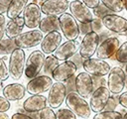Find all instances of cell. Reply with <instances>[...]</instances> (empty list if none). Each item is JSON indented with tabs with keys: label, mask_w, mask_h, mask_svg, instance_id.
Wrapping results in <instances>:
<instances>
[{
	"label": "cell",
	"mask_w": 127,
	"mask_h": 119,
	"mask_svg": "<svg viewBox=\"0 0 127 119\" xmlns=\"http://www.w3.org/2000/svg\"><path fill=\"white\" fill-rule=\"evenodd\" d=\"M65 104L68 107V109H70L76 116L82 119L88 118L91 114V109L89 104L76 91L66 94Z\"/></svg>",
	"instance_id": "obj_1"
},
{
	"label": "cell",
	"mask_w": 127,
	"mask_h": 119,
	"mask_svg": "<svg viewBox=\"0 0 127 119\" xmlns=\"http://www.w3.org/2000/svg\"><path fill=\"white\" fill-rule=\"evenodd\" d=\"M25 64H26L25 52L23 51V49L20 48L15 49L13 53L10 55V59H9L8 70L10 76L15 80L20 79L25 70Z\"/></svg>",
	"instance_id": "obj_2"
},
{
	"label": "cell",
	"mask_w": 127,
	"mask_h": 119,
	"mask_svg": "<svg viewBox=\"0 0 127 119\" xmlns=\"http://www.w3.org/2000/svg\"><path fill=\"white\" fill-rule=\"evenodd\" d=\"M45 54L42 51H34L30 54L25 64V75L27 78L32 79L41 72L45 63Z\"/></svg>",
	"instance_id": "obj_3"
},
{
	"label": "cell",
	"mask_w": 127,
	"mask_h": 119,
	"mask_svg": "<svg viewBox=\"0 0 127 119\" xmlns=\"http://www.w3.org/2000/svg\"><path fill=\"white\" fill-rule=\"evenodd\" d=\"M60 21V28L65 37L66 40L72 41L76 40L80 34L79 26L75 20V18L68 13H64L59 17Z\"/></svg>",
	"instance_id": "obj_4"
},
{
	"label": "cell",
	"mask_w": 127,
	"mask_h": 119,
	"mask_svg": "<svg viewBox=\"0 0 127 119\" xmlns=\"http://www.w3.org/2000/svg\"><path fill=\"white\" fill-rule=\"evenodd\" d=\"M125 71L120 66L110 69L107 79V88L113 94H119L125 87Z\"/></svg>",
	"instance_id": "obj_5"
},
{
	"label": "cell",
	"mask_w": 127,
	"mask_h": 119,
	"mask_svg": "<svg viewBox=\"0 0 127 119\" xmlns=\"http://www.w3.org/2000/svg\"><path fill=\"white\" fill-rule=\"evenodd\" d=\"M43 32L40 30H32L25 33H21L17 36L14 41L17 48L20 49H30L41 44L43 40Z\"/></svg>",
	"instance_id": "obj_6"
},
{
	"label": "cell",
	"mask_w": 127,
	"mask_h": 119,
	"mask_svg": "<svg viewBox=\"0 0 127 119\" xmlns=\"http://www.w3.org/2000/svg\"><path fill=\"white\" fill-rule=\"evenodd\" d=\"M99 36L96 32H89L88 34L84 35L80 46H79V55L84 60L91 58L95 53L99 46Z\"/></svg>",
	"instance_id": "obj_7"
},
{
	"label": "cell",
	"mask_w": 127,
	"mask_h": 119,
	"mask_svg": "<svg viewBox=\"0 0 127 119\" xmlns=\"http://www.w3.org/2000/svg\"><path fill=\"white\" fill-rule=\"evenodd\" d=\"M82 67L90 75H95V76H104L108 74L111 69L109 63H107L104 60L98 58L96 59L89 58L84 60L82 63Z\"/></svg>",
	"instance_id": "obj_8"
},
{
	"label": "cell",
	"mask_w": 127,
	"mask_h": 119,
	"mask_svg": "<svg viewBox=\"0 0 127 119\" xmlns=\"http://www.w3.org/2000/svg\"><path fill=\"white\" fill-rule=\"evenodd\" d=\"M66 87L64 82H55L51 86L48 95V104L51 108H59L66 97Z\"/></svg>",
	"instance_id": "obj_9"
},
{
	"label": "cell",
	"mask_w": 127,
	"mask_h": 119,
	"mask_svg": "<svg viewBox=\"0 0 127 119\" xmlns=\"http://www.w3.org/2000/svg\"><path fill=\"white\" fill-rule=\"evenodd\" d=\"M110 93L111 92L109 91V89L105 86H101V87L94 89L90 97V101H89V106H90L91 111L95 113L103 111L110 97Z\"/></svg>",
	"instance_id": "obj_10"
},
{
	"label": "cell",
	"mask_w": 127,
	"mask_h": 119,
	"mask_svg": "<svg viewBox=\"0 0 127 119\" xmlns=\"http://www.w3.org/2000/svg\"><path fill=\"white\" fill-rule=\"evenodd\" d=\"M75 90L84 99L88 98L92 94L94 91L93 80L92 76L88 72H79L75 76Z\"/></svg>",
	"instance_id": "obj_11"
},
{
	"label": "cell",
	"mask_w": 127,
	"mask_h": 119,
	"mask_svg": "<svg viewBox=\"0 0 127 119\" xmlns=\"http://www.w3.org/2000/svg\"><path fill=\"white\" fill-rule=\"evenodd\" d=\"M70 14L75 18L79 23H91L93 20V15L89 8L79 0H72L69 3Z\"/></svg>",
	"instance_id": "obj_12"
},
{
	"label": "cell",
	"mask_w": 127,
	"mask_h": 119,
	"mask_svg": "<svg viewBox=\"0 0 127 119\" xmlns=\"http://www.w3.org/2000/svg\"><path fill=\"white\" fill-rule=\"evenodd\" d=\"M119 47H120V42H119L118 38L111 36V37L103 40L99 44V46L96 50L97 58L101 59V60L111 59L112 56H114L116 54Z\"/></svg>",
	"instance_id": "obj_13"
},
{
	"label": "cell",
	"mask_w": 127,
	"mask_h": 119,
	"mask_svg": "<svg viewBox=\"0 0 127 119\" xmlns=\"http://www.w3.org/2000/svg\"><path fill=\"white\" fill-rule=\"evenodd\" d=\"M52 85H53V79L51 78V76L44 74V75H40L32 78L28 82L26 90L32 95L42 94L50 90Z\"/></svg>",
	"instance_id": "obj_14"
},
{
	"label": "cell",
	"mask_w": 127,
	"mask_h": 119,
	"mask_svg": "<svg viewBox=\"0 0 127 119\" xmlns=\"http://www.w3.org/2000/svg\"><path fill=\"white\" fill-rule=\"evenodd\" d=\"M102 24L110 32L123 35L127 31V19L116 14H108L102 18Z\"/></svg>",
	"instance_id": "obj_15"
},
{
	"label": "cell",
	"mask_w": 127,
	"mask_h": 119,
	"mask_svg": "<svg viewBox=\"0 0 127 119\" xmlns=\"http://www.w3.org/2000/svg\"><path fill=\"white\" fill-rule=\"evenodd\" d=\"M69 8L67 0H46L41 3V11L47 16H59Z\"/></svg>",
	"instance_id": "obj_16"
},
{
	"label": "cell",
	"mask_w": 127,
	"mask_h": 119,
	"mask_svg": "<svg viewBox=\"0 0 127 119\" xmlns=\"http://www.w3.org/2000/svg\"><path fill=\"white\" fill-rule=\"evenodd\" d=\"M41 14H42L41 7H39L37 3H35V2L29 3L23 12L25 26L30 29H35V28L39 27L40 22L42 20Z\"/></svg>",
	"instance_id": "obj_17"
},
{
	"label": "cell",
	"mask_w": 127,
	"mask_h": 119,
	"mask_svg": "<svg viewBox=\"0 0 127 119\" xmlns=\"http://www.w3.org/2000/svg\"><path fill=\"white\" fill-rule=\"evenodd\" d=\"M77 67L71 60H64L63 63H60L53 71L52 77L56 81L64 82L68 78L74 75Z\"/></svg>",
	"instance_id": "obj_18"
},
{
	"label": "cell",
	"mask_w": 127,
	"mask_h": 119,
	"mask_svg": "<svg viewBox=\"0 0 127 119\" xmlns=\"http://www.w3.org/2000/svg\"><path fill=\"white\" fill-rule=\"evenodd\" d=\"M79 46L80 44L75 40L66 41L60 45V47L54 52V56L59 60H67L79 51Z\"/></svg>",
	"instance_id": "obj_19"
},
{
	"label": "cell",
	"mask_w": 127,
	"mask_h": 119,
	"mask_svg": "<svg viewBox=\"0 0 127 119\" xmlns=\"http://www.w3.org/2000/svg\"><path fill=\"white\" fill-rule=\"evenodd\" d=\"M62 43V35L59 31H53L48 33L41 42L42 52L46 55L54 53Z\"/></svg>",
	"instance_id": "obj_20"
},
{
	"label": "cell",
	"mask_w": 127,
	"mask_h": 119,
	"mask_svg": "<svg viewBox=\"0 0 127 119\" xmlns=\"http://www.w3.org/2000/svg\"><path fill=\"white\" fill-rule=\"evenodd\" d=\"M48 99L44 95L36 94L27 98L23 102V109L26 112H40L42 109L47 107Z\"/></svg>",
	"instance_id": "obj_21"
},
{
	"label": "cell",
	"mask_w": 127,
	"mask_h": 119,
	"mask_svg": "<svg viewBox=\"0 0 127 119\" xmlns=\"http://www.w3.org/2000/svg\"><path fill=\"white\" fill-rule=\"evenodd\" d=\"M26 88L21 83H10L3 88V95L9 101H17L25 96Z\"/></svg>",
	"instance_id": "obj_22"
},
{
	"label": "cell",
	"mask_w": 127,
	"mask_h": 119,
	"mask_svg": "<svg viewBox=\"0 0 127 119\" xmlns=\"http://www.w3.org/2000/svg\"><path fill=\"white\" fill-rule=\"evenodd\" d=\"M24 26H25V22L23 17L19 16L17 18L10 19V21L6 24V28H5V34L7 38L15 39L17 36L21 34Z\"/></svg>",
	"instance_id": "obj_23"
},
{
	"label": "cell",
	"mask_w": 127,
	"mask_h": 119,
	"mask_svg": "<svg viewBox=\"0 0 127 119\" xmlns=\"http://www.w3.org/2000/svg\"><path fill=\"white\" fill-rule=\"evenodd\" d=\"M40 31L44 33H50L53 31H59L60 28V21L58 16H47L43 18L39 25Z\"/></svg>",
	"instance_id": "obj_24"
},
{
	"label": "cell",
	"mask_w": 127,
	"mask_h": 119,
	"mask_svg": "<svg viewBox=\"0 0 127 119\" xmlns=\"http://www.w3.org/2000/svg\"><path fill=\"white\" fill-rule=\"evenodd\" d=\"M29 0H12L7 10V17L9 19L17 18L24 12Z\"/></svg>",
	"instance_id": "obj_25"
},
{
	"label": "cell",
	"mask_w": 127,
	"mask_h": 119,
	"mask_svg": "<svg viewBox=\"0 0 127 119\" xmlns=\"http://www.w3.org/2000/svg\"><path fill=\"white\" fill-rule=\"evenodd\" d=\"M17 49L14 39H2L0 40V56H8L13 53V51Z\"/></svg>",
	"instance_id": "obj_26"
},
{
	"label": "cell",
	"mask_w": 127,
	"mask_h": 119,
	"mask_svg": "<svg viewBox=\"0 0 127 119\" xmlns=\"http://www.w3.org/2000/svg\"><path fill=\"white\" fill-rule=\"evenodd\" d=\"M59 60L55 56H48L45 60V63L43 66V71L45 75H52L54 69L59 65Z\"/></svg>",
	"instance_id": "obj_27"
},
{
	"label": "cell",
	"mask_w": 127,
	"mask_h": 119,
	"mask_svg": "<svg viewBox=\"0 0 127 119\" xmlns=\"http://www.w3.org/2000/svg\"><path fill=\"white\" fill-rule=\"evenodd\" d=\"M100 1L113 13L121 12L124 9L123 0H100Z\"/></svg>",
	"instance_id": "obj_28"
},
{
	"label": "cell",
	"mask_w": 127,
	"mask_h": 119,
	"mask_svg": "<svg viewBox=\"0 0 127 119\" xmlns=\"http://www.w3.org/2000/svg\"><path fill=\"white\" fill-rule=\"evenodd\" d=\"M93 119H123V115L117 111H101L96 113Z\"/></svg>",
	"instance_id": "obj_29"
},
{
	"label": "cell",
	"mask_w": 127,
	"mask_h": 119,
	"mask_svg": "<svg viewBox=\"0 0 127 119\" xmlns=\"http://www.w3.org/2000/svg\"><path fill=\"white\" fill-rule=\"evenodd\" d=\"M115 60L120 63H127V41L118 48L115 54Z\"/></svg>",
	"instance_id": "obj_30"
},
{
	"label": "cell",
	"mask_w": 127,
	"mask_h": 119,
	"mask_svg": "<svg viewBox=\"0 0 127 119\" xmlns=\"http://www.w3.org/2000/svg\"><path fill=\"white\" fill-rule=\"evenodd\" d=\"M113 13L112 11H110L104 4L102 3H99V5L95 8H93V15L96 17V18H99V19H102L103 17H105L106 15L108 14H111Z\"/></svg>",
	"instance_id": "obj_31"
},
{
	"label": "cell",
	"mask_w": 127,
	"mask_h": 119,
	"mask_svg": "<svg viewBox=\"0 0 127 119\" xmlns=\"http://www.w3.org/2000/svg\"><path fill=\"white\" fill-rule=\"evenodd\" d=\"M57 119H76V115L70 110L65 108H61L56 112Z\"/></svg>",
	"instance_id": "obj_32"
},
{
	"label": "cell",
	"mask_w": 127,
	"mask_h": 119,
	"mask_svg": "<svg viewBox=\"0 0 127 119\" xmlns=\"http://www.w3.org/2000/svg\"><path fill=\"white\" fill-rule=\"evenodd\" d=\"M114 95L115 96H111L110 95V97H109V99H108L103 111H114L116 109L117 105L119 104V100H118L119 96H117V94H114Z\"/></svg>",
	"instance_id": "obj_33"
},
{
	"label": "cell",
	"mask_w": 127,
	"mask_h": 119,
	"mask_svg": "<svg viewBox=\"0 0 127 119\" xmlns=\"http://www.w3.org/2000/svg\"><path fill=\"white\" fill-rule=\"evenodd\" d=\"M40 119H57V116L53 108L45 107L40 111Z\"/></svg>",
	"instance_id": "obj_34"
},
{
	"label": "cell",
	"mask_w": 127,
	"mask_h": 119,
	"mask_svg": "<svg viewBox=\"0 0 127 119\" xmlns=\"http://www.w3.org/2000/svg\"><path fill=\"white\" fill-rule=\"evenodd\" d=\"M9 70L5 64V60H3V58H1L0 56V79L2 81L4 80H7L8 77H9Z\"/></svg>",
	"instance_id": "obj_35"
},
{
	"label": "cell",
	"mask_w": 127,
	"mask_h": 119,
	"mask_svg": "<svg viewBox=\"0 0 127 119\" xmlns=\"http://www.w3.org/2000/svg\"><path fill=\"white\" fill-rule=\"evenodd\" d=\"M91 25V29L93 32H100L102 30V27H103V24H102V19H99V18H93V20L91 21L90 23Z\"/></svg>",
	"instance_id": "obj_36"
},
{
	"label": "cell",
	"mask_w": 127,
	"mask_h": 119,
	"mask_svg": "<svg viewBox=\"0 0 127 119\" xmlns=\"http://www.w3.org/2000/svg\"><path fill=\"white\" fill-rule=\"evenodd\" d=\"M92 76V80H93V87L94 89L101 87V86H105L106 85V80L103 76H95V75H91Z\"/></svg>",
	"instance_id": "obj_37"
},
{
	"label": "cell",
	"mask_w": 127,
	"mask_h": 119,
	"mask_svg": "<svg viewBox=\"0 0 127 119\" xmlns=\"http://www.w3.org/2000/svg\"><path fill=\"white\" fill-rule=\"evenodd\" d=\"M65 87H66V93H70V92H73V91H76L75 90V76H71L70 78H68L66 81H65Z\"/></svg>",
	"instance_id": "obj_38"
},
{
	"label": "cell",
	"mask_w": 127,
	"mask_h": 119,
	"mask_svg": "<svg viewBox=\"0 0 127 119\" xmlns=\"http://www.w3.org/2000/svg\"><path fill=\"white\" fill-rule=\"evenodd\" d=\"M10 109V102L9 100L0 95V112H6Z\"/></svg>",
	"instance_id": "obj_39"
},
{
	"label": "cell",
	"mask_w": 127,
	"mask_h": 119,
	"mask_svg": "<svg viewBox=\"0 0 127 119\" xmlns=\"http://www.w3.org/2000/svg\"><path fill=\"white\" fill-rule=\"evenodd\" d=\"M78 26H79V32L82 35H86L92 31L90 23H80Z\"/></svg>",
	"instance_id": "obj_40"
},
{
	"label": "cell",
	"mask_w": 127,
	"mask_h": 119,
	"mask_svg": "<svg viewBox=\"0 0 127 119\" xmlns=\"http://www.w3.org/2000/svg\"><path fill=\"white\" fill-rule=\"evenodd\" d=\"M72 58V60H71V61L76 65V67L77 68H79V67H81L82 66V63H83V60H84V59L83 58H81V56L78 54H75L73 57H71Z\"/></svg>",
	"instance_id": "obj_41"
},
{
	"label": "cell",
	"mask_w": 127,
	"mask_h": 119,
	"mask_svg": "<svg viewBox=\"0 0 127 119\" xmlns=\"http://www.w3.org/2000/svg\"><path fill=\"white\" fill-rule=\"evenodd\" d=\"M5 28H6V22H5V17L3 14H0V40L3 39L4 34H5Z\"/></svg>",
	"instance_id": "obj_42"
},
{
	"label": "cell",
	"mask_w": 127,
	"mask_h": 119,
	"mask_svg": "<svg viewBox=\"0 0 127 119\" xmlns=\"http://www.w3.org/2000/svg\"><path fill=\"white\" fill-rule=\"evenodd\" d=\"M12 0H0V14L7 12Z\"/></svg>",
	"instance_id": "obj_43"
},
{
	"label": "cell",
	"mask_w": 127,
	"mask_h": 119,
	"mask_svg": "<svg viewBox=\"0 0 127 119\" xmlns=\"http://www.w3.org/2000/svg\"><path fill=\"white\" fill-rule=\"evenodd\" d=\"M82 2L88 7V8H95L99 5L100 0H82Z\"/></svg>",
	"instance_id": "obj_44"
},
{
	"label": "cell",
	"mask_w": 127,
	"mask_h": 119,
	"mask_svg": "<svg viewBox=\"0 0 127 119\" xmlns=\"http://www.w3.org/2000/svg\"><path fill=\"white\" fill-rule=\"evenodd\" d=\"M11 119H34V118H32L31 116H29V115L26 114V113L17 112V113H15V114L12 115Z\"/></svg>",
	"instance_id": "obj_45"
},
{
	"label": "cell",
	"mask_w": 127,
	"mask_h": 119,
	"mask_svg": "<svg viewBox=\"0 0 127 119\" xmlns=\"http://www.w3.org/2000/svg\"><path fill=\"white\" fill-rule=\"evenodd\" d=\"M119 104H121L123 107L127 108V91L126 92H123L121 95H119Z\"/></svg>",
	"instance_id": "obj_46"
},
{
	"label": "cell",
	"mask_w": 127,
	"mask_h": 119,
	"mask_svg": "<svg viewBox=\"0 0 127 119\" xmlns=\"http://www.w3.org/2000/svg\"><path fill=\"white\" fill-rule=\"evenodd\" d=\"M0 119H9V116L6 114V112H0Z\"/></svg>",
	"instance_id": "obj_47"
},
{
	"label": "cell",
	"mask_w": 127,
	"mask_h": 119,
	"mask_svg": "<svg viewBox=\"0 0 127 119\" xmlns=\"http://www.w3.org/2000/svg\"><path fill=\"white\" fill-rule=\"evenodd\" d=\"M3 88H4V85H3V81L0 79V91H3Z\"/></svg>",
	"instance_id": "obj_48"
},
{
	"label": "cell",
	"mask_w": 127,
	"mask_h": 119,
	"mask_svg": "<svg viewBox=\"0 0 127 119\" xmlns=\"http://www.w3.org/2000/svg\"><path fill=\"white\" fill-rule=\"evenodd\" d=\"M123 3H124V8H125L126 11H127V0H123Z\"/></svg>",
	"instance_id": "obj_49"
},
{
	"label": "cell",
	"mask_w": 127,
	"mask_h": 119,
	"mask_svg": "<svg viewBox=\"0 0 127 119\" xmlns=\"http://www.w3.org/2000/svg\"><path fill=\"white\" fill-rule=\"evenodd\" d=\"M125 87L127 88V75L125 76Z\"/></svg>",
	"instance_id": "obj_50"
},
{
	"label": "cell",
	"mask_w": 127,
	"mask_h": 119,
	"mask_svg": "<svg viewBox=\"0 0 127 119\" xmlns=\"http://www.w3.org/2000/svg\"><path fill=\"white\" fill-rule=\"evenodd\" d=\"M123 119H127V112L124 114V116H123Z\"/></svg>",
	"instance_id": "obj_51"
},
{
	"label": "cell",
	"mask_w": 127,
	"mask_h": 119,
	"mask_svg": "<svg viewBox=\"0 0 127 119\" xmlns=\"http://www.w3.org/2000/svg\"><path fill=\"white\" fill-rule=\"evenodd\" d=\"M123 36H126V37H127V31H126L125 33H123Z\"/></svg>",
	"instance_id": "obj_52"
},
{
	"label": "cell",
	"mask_w": 127,
	"mask_h": 119,
	"mask_svg": "<svg viewBox=\"0 0 127 119\" xmlns=\"http://www.w3.org/2000/svg\"><path fill=\"white\" fill-rule=\"evenodd\" d=\"M125 71H126V73H127V64H126V66H125Z\"/></svg>",
	"instance_id": "obj_53"
},
{
	"label": "cell",
	"mask_w": 127,
	"mask_h": 119,
	"mask_svg": "<svg viewBox=\"0 0 127 119\" xmlns=\"http://www.w3.org/2000/svg\"><path fill=\"white\" fill-rule=\"evenodd\" d=\"M37 1H41V2H44V1H46V0H37Z\"/></svg>",
	"instance_id": "obj_54"
},
{
	"label": "cell",
	"mask_w": 127,
	"mask_h": 119,
	"mask_svg": "<svg viewBox=\"0 0 127 119\" xmlns=\"http://www.w3.org/2000/svg\"><path fill=\"white\" fill-rule=\"evenodd\" d=\"M84 119H88V118H84Z\"/></svg>",
	"instance_id": "obj_55"
}]
</instances>
